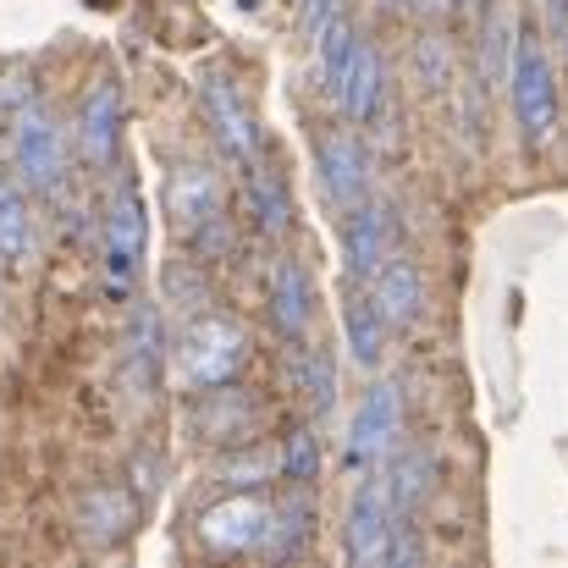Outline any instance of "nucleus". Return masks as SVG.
Listing matches in <instances>:
<instances>
[{
	"label": "nucleus",
	"instance_id": "6e6552de",
	"mask_svg": "<svg viewBox=\"0 0 568 568\" xmlns=\"http://www.w3.org/2000/svg\"><path fill=\"white\" fill-rule=\"evenodd\" d=\"M315 172H321V189L337 210H354V204L371 199V161H365V144L348 128L315 139Z\"/></svg>",
	"mask_w": 568,
	"mask_h": 568
},
{
	"label": "nucleus",
	"instance_id": "c756f323",
	"mask_svg": "<svg viewBox=\"0 0 568 568\" xmlns=\"http://www.w3.org/2000/svg\"><path fill=\"white\" fill-rule=\"evenodd\" d=\"M458 6H486V0H458Z\"/></svg>",
	"mask_w": 568,
	"mask_h": 568
},
{
	"label": "nucleus",
	"instance_id": "6ab92c4d",
	"mask_svg": "<svg viewBox=\"0 0 568 568\" xmlns=\"http://www.w3.org/2000/svg\"><path fill=\"white\" fill-rule=\"evenodd\" d=\"M343 337H348L354 365H359V371H376L381 348H386V321L376 315V304H371V293H365L359 282H354L348 298H343Z\"/></svg>",
	"mask_w": 568,
	"mask_h": 568
},
{
	"label": "nucleus",
	"instance_id": "c85d7f7f",
	"mask_svg": "<svg viewBox=\"0 0 568 568\" xmlns=\"http://www.w3.org/2000/svg\"><path fill=\"white\" fill-rule=\"evenodd\" d=\"M408 6H425L430 11V6H447V0H408Z\"/></svg>",
	"mask_w": 568,
	"mask_h": 568
},
{
	"label": "nucleus",
	"instance_id": "f03ea898",
	"mask_svg": "<svg viewBox=\"0 0 568 568\" xmlns=\"http://www.w3.org/2000/svg\"><path fill=\"white\" fill-rule=\"evenodd\" d=\"M248 365V332L221 315V310H204L193 315L178 337V381L189 392H204V386H226V381L243 376Z\"/></svg>",
	"mask_w": 568,
	"mask_h": 568
},
{
	"label": "nucleus",
	"instance_id": "412c9836",
	"mask_svg": "<svg viewBox=\"0 0 568 568\" xmlns=\"http://www.w3.org/2000/svg\"><path fill=\"white\" fill-rule=\"evenodd\" d=\"M166 332H161V315L150 310V304H139V315H133V332H128V365L139 371V386H155L161 371H166Z\"/></svg>",
	"mask_w": 568,
	"mask_h": 568
},
{
	"label": "nucleus",
	"instance_id": "cd10ccee",
	"mask_svg": "<svg viewBox=\"0 0 568 568\" xmlns=\"http://www.w3.org/2000/svg\"><path fill=\"white\" fill-rule=\"evenodd\" d=\"M419 78H425V89H442L447 83V50L436 44V39H419Z\"/></svg>",
	"mask_w": 568,
	"mask_h": 568
},
{
	"label": "nucleus",
	"instance_id": "0eeeda50",
	"mask_svg": "<svg viewBox=\"0 0 568 568\" xmlns=\"http://www.w3.org/2000/svg\"><path fill=\"white\" fill-rule=\"evenodd\" d=\"M260 419H265L260 403L243 397L232 381L193 392L189 425H193V436H204V442H215V447H243V442H254V436H260Z\"/></svg>",
	"mask_w": 568,
	"mask_h": 568
},
{
	"label": "nucleus",
	"instance_id": "393cba45",
	"mask_svg": "<svg viewBox=\"0 0 568 568\" xmlns=\"http://www.w3.org/2000/svg\"><path fill=\"white\" fill-rule=\"evenodd\" d=\"M298 392L310 397V408H315V414H326V408H332L337 365H332V354H326V348H304V354H298Z\"/></svg>",
	"mask_w": 568,
	"mask_h": 568
},
{
	"label": "nucleus",
	"instance_id": "f257e3e1",
	"mask_svg": "<svg viewBox=\"0 0 568 568\" xmlns=\"http://www.w3.org/2000/svg\"><path fill=\"white\" fill-rule=\"evenodd\" d=\"M508 100H514V122H519L525 150H547L552 133H558V72H552V55H547V44L536 33L514 39Z\"/></svg>",
	"mask_w": 568,
	"mask_h": 568
},
{
	"label": "nucleus",
	"instance_id": "7ed1b4c3",
	"mask_svg": "<svg viewBox=\"0 0 568 568\" xmlns=\"http://www.w3.org/2000/svg\"><path fill=\"white\" fill-rule=\"evenodd\" d=\"M67 166H72V150H67V128L50 105L28 100L17 116H11V178L22 189L39 193H61L67 189Z\"/></svg>",
	"mask_w": 568,
	"mask_h": 568
},
{
	"label": "nucleus",
	"instance_id": "f8f14e48",
	"mask_svg": "<svg viewBox=\"0 0 568 568\" xmlns=\"http://www.w3.org/2000/svg\"><path fill=\"white\" fill-rule=\"evenodd\" d=\"M392 254V210L365 199L354 210H343V265H348V282H371L381 271V260Z\"/></svg>",
	"mask_w": 568,
	"mask_h": 568
},
{
	"label": "nucleus",
	"instance_id": "7c9ffc66",
	"mask_svg": "<svg viewBox=\"0 0 568 568\" xmlns=\"http://www.w3.org/2000/svg\"><path fill=\"white\" fill-rule=\"evenodd\" d=\"M0 304H6V293H0Z\"/></svg>",
	"mask_w": 568,
	"mask_h": 568
},
{
	"label": "nucleus",
	"instance_id": "5701e85b",
	"mask_svg": "<svg viewBox=\"0 0 568 568\" xmlns=\"http://www.w3.org/2000/svg\"><path fill=\"white\" fill-rule=\"evenodd\" d=\"M310 536H315V508H310V497L298 491L293 503H282L276 508V525H271V558H298L304 547H310Z\"/></svg>",
	"mask_w": 568,
	"mask_h": 568
},
{
	"label": "nucleus",
	"instance_id": "2eb2a0df",
	"mask_svg": "<svg viewBox=\"0 0 568 568\" xmlns=\"http://www.w3.org/2000/svg\"><path fill=\"white\" fill-rule=\"evenodd\" d=\"M365 293H371L376 315L386 321V332L414 326L419 310H425V276H419V265H408V260H397V254L381 260V271L365 282Z\"/></svg>",
	"mask_w": 568,
	"mask_h": 568
},
{
	"label": "nucleus",
	"instance_id": "9d476101",
	"mask_svg": "<svg viewBox=\"0 0 568 568\" xmlns=\"http://www.w3.org/2000/svg\"><path fill=\"white\" fill-rule=\"evenodd\" d=\"M122 128H128L122 89H116V78H100V83L83 94V105H78V150H83V161L116 166V155H122Z\"/></svg>",
	"mask_w": 568,
	"mask_h": 568
},
{
	"label": "nucleus",
	"instance_id": "4be33fe9",
	"mask_svg": "<svg viewBox=\"0 0 568 568\" xmlns=\"http://www.w3.org/2000/svg\"><path fill=\"white\" fill-rule=\"evenodd\" d=\"M430 491V453H403L386 475V503H392V519H414V508L425 503Z\"/></svg>",
	"mask_w": 568,
	"mask_h": 568
},
{
	"label": "nucleus",
	"instance_id": "423d86ee",
	"mask_svg": "<svg viewBox=\"0 0 568 568\" xmlns=\"http://www.w3.org/2000/svg\"><path fill=\"white\" fill-rule=\"evenodd\" d=\"M144 243H150L144 199H139V183H133V178H122V183L111 189V204H105V271H111L116 287L139 276Z\"/></svg>",
	"mask_w": 568,
	"mask_h": 568
},
{
	"label": "nucleus",
	"instance_id": "a878e982",
	"mask_svg": "<svg viewBox=\"0 0 568 568\" xmlns=\"http://www.w3.org/2000/svg\"><path fill=\"white\" fill-rule=\"evenodd\" d=\"M276 469V458L271 453H260V442H243V447H232V458H221L215 464V475L226 480V486H237V491H254V486H265V475Z\"/></svg>",
	"mask_w": 568,
	"mask_h": 568
},
{
	"label": "nucleus",
	"instance_id": "bb28decb",
	"mask_svg": "<svg viewBox=\"0 0 568 568\" xmlns=\"http://www.w3.org/2000/svg\"><path fill=\"white\" fill-rule=\"evenodd\" d=\"M343 11V0H298V39H321V28Z\"/></svg>",
	"mask_w": 568,
	"mask_h": 568
},
{
	"label": "nucleus",
	"instance_id": "dca6fc26",
	"mask_svg": "<svg viewBox=\"0 0 568 568\" xmlns=\"http://www.w3.org/2000/svg\"><path fill=\"white\" fill-rule=\"evenodd\" d=\"M381 94H386L381 55H376V44H371V39H359V44H354V55H348L343 83L332 89V100L343 105V116H348V122H365V116H376L381 111Z\"/></svg>",
	"mask_w": 568,
	"mask_h": 568
},
{
	"label": "nucleus",
	"instance_id": "aec40b11",
	"mask_svg": "<svg viewBox=\"0 0 568 568\" xmlns=\"http://www.w3.org/2000/svg\"><path fill=\"white\" fill-rule=\"evenodd\" d=\"M33 248V215H28V193L11 172H0V265H22Z\"/></svg>",
	"mask_w": 568,
	"mask_h": 568
},
{
	"label": "nucleus",
	"instance_id": "1a4fd4ad",
	"mask_svg": "<svg viewBox=\"0 0 568 568\" xmlns=\"http://www.w3.org/2000/svg\"><path fill=\"white\" fill-rule=\"evenodd\" d=\"M397 425H403V392H397V381H376V386L359 397L354 419H348V447H343V458H348L354 469H365L371 458H381V453L392 447Z\"/></svg>",
	"mask_w": 568,
	"mask_h": 568
},
{
	"label": "nucleus",
	"instance_id": "20e7f679",
	"mask_svg": "<svg viewBox=\"0 0 568 568\" xmlns=\"http://www.w3.org/2000/svg\"><path fill=\"white\" fill-rule=\"evenodd\" d=\"M271 525H276V508L260 491H232L199 514L193 536L210 558H248L271 547Z\"/></svg>",
	"mask_w": 568,
	"mask_h": 568
},
{
	"label": "nucleus",
	"instance_id": "ddd939ff",
	"mask_svg": "<svg viewBox=\"0 0 568 568\" xmlns=\"http://www.w3.org/2000/svg\"><path fill=\"white\" fill-rule=\"evenodd\" d=\"M386 530H392L386 475H365L359 491H354V503H348V525H343L348 564H381V552H386Z\"/></svg>",
	"mask_w": 568,
	"mask_h": 568
},
{
	"label": "nucleus",
	"instance_id": "f3484780",
	"mask_svg": "<svg viewBox=\"0 0 568 568\" xmlns=\"http://www.w3.org/2000/svg\"><path fill=\"white\" fill-rule=\"evenodd\" d=\"M133 525H139V503H133L122 486H100V491H89L83 508H78V530H83L89 541H100V547L128 541Z\"/></svg>",
	"mask_w": 568,
	"mask_h": 568
},
{
	"label": "nucleus",
	"instance_id": "4468645a",
	"mask_svg": "<svg viewBox=\"0 0 568 568\" xmlns=\"http://www.w3.org/2000/svg\"><path fill=\"white\" fill-rule=\"evenodd\" d=\"M265 304H271V326L287 343H304L310 321H315V282L298 260H276L265 276Z\"/></svg>",
	"mask_w": 568,
	"mask_h": 568
},
{
	"label": "nucleus",
	"instance_id": "9b49d317",
	"mask_svg": "<svg viewBox=\"0 0 568 568\" xmlns=\"http://www.w3.org/2000/svg\"><path fill=\"white\" fill-rule=\"evenodd\" d=\"M226 210V193H221V172L204 166V161H183L172 178H166V215H172V232L193 237L204 221H215Z\"/></svg>",
	"mask_w": 568,
	"mask_h": 568
},
{
	"label": "nucleus",
	"instance_id": "39448f33",
	"mask_svg": "<svg viewBox=\"0 0 568 568\" xmlns=\"http://www.w3.org/2000/svg\"><path fill=\"white\" fill-rule=\"evenodd\" d=\"M199 111H204L215 144H221L237 166L260 161V128H254V116H248V105H243V94L232 89L226 72H204V78H199Z\"/></svg>",
	"mask_w": 568,
	"mask_h": 568
},
{
	"label": "nucleus",
	"instance_id": "b1692460",
	"mask_svg": "<svg viewBox=\"0 0 568 568\" xmlns=\"http://www.w3.org/2000/svg\"><path fill=\"white\" fill-rule=\"evenodd\" d=\"M276 469H282L293 486H310V480H321V436H315L310 425H298V430L282 442V458H276Z\"/></svg>",
	"mask_w": 568,
	"mask_h": 568
},
{
	"label": "nucleus",
	"instance_id": "a211bd4d",
	"mask_svg": "<svg viewBox=\"0 0 568 568\" xmlns=\"http://www.w3.org/2000/svg\"><path fill=\"white\" fill-rule=\"evenodd\" d=\"M243 215H248V226H254V232H265V237H282V232L293 226L287 189H282V183H276V172H265L260 161H248V166H243Z\"/></svg>",
	"mask_w": 568,
	"mask_h": 568
}]
</instances>
